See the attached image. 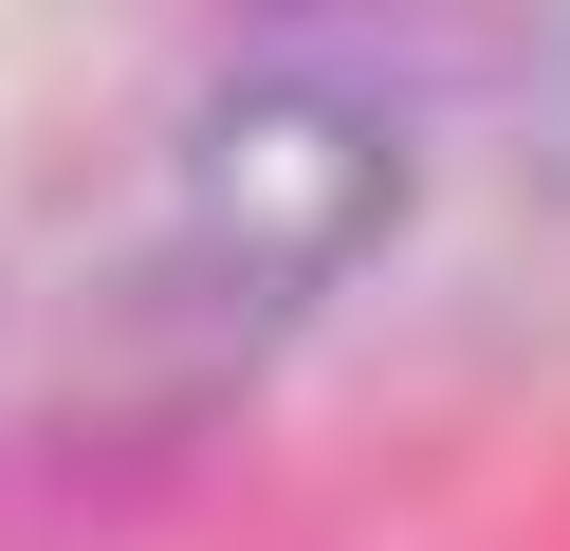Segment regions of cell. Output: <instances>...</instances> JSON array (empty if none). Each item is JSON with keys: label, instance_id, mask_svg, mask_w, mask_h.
<instances>
[{"label": "cell", "instance_id": "1", "mask_svg": "<svg viewBox=\"0 0 570 551\" xmlns=\"http://www.w3.org/2000/svg\"><path fill=\"white\" fill-rule=\"evenodd\" d=\"M386 203H405V147L368 110H332V92H239L185 147V220H203V257L239 294H313Z\"/></svg>", "mask_w": 570, "mask_h": 551}]
</instances>
